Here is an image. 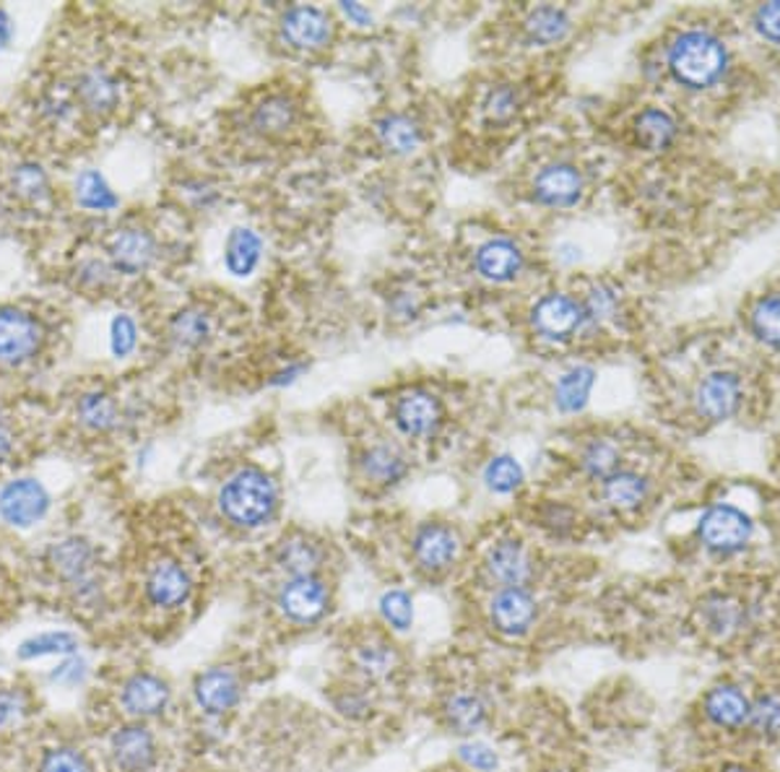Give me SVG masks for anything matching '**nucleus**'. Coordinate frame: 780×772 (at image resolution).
<instances>
[{
    "label": "nucleus",
    "instance_id": "1",
    "mask_svg": "<svg viewBox=\"0 0 780 772\" xmlns=\"http://www.w3.org/2000/svg\"><path fill=\"white\" fill-rule=\"evenodd\" d=\"M279 492L268 473L257 469L237 471L219 492V507L229 523L240 528H257L274 515Z\"/></svg>",
    "mask_w": 780,
    "mask_h": 772
},
{
    "label": "nucleus",
    "instance_id": "2",
    "mask_svg": "<svg viewBox=\"0 0 780 772\" xmlns=\"http://www.w3.org/2000/svg\"><path fill=\"white\" fill-rule=\"evenodd\" d=\"M725 47L708 32H684L669 47V68L689 89H708L725 71Z\"/></svg>",
    "mask_w": 780,
    "mask_h": 772
},
{
    "label": "nucleus",
    "instance_id": "3",
    "mask_svg": "<svg viewBox=\"0 0 780 772\" xmlns=\"http://www.w3.org/2000/svg\"><path fill=\"white\" fill-rule=\"evenodd\" d=\"M45 343V328L22 307H0V364L22 367L39 354Z\"/></svg>",
    "mask_w": 780,
    "mask_h": 772
},
{
    "label": "nucleus",
    "instance_id": "4",
    "mask_svg": "<svg viewBox=\"0 0 780 772\" xmlns=\"http://www.w3.org/2000/svg\"><path fill=\"white\" fill-rule=\"evenodd\" d=\"M50 510V494L37 479H16L0 492V518L16 528H29Z\"/></svg>",
    "mask_w": 780,
    "mask_h": 772
},
{
    "label": "nucleus",
    "instance_id": "5",
    "mask_svg": "<svg viewBox=\"0 0 780 772\" xmlns=\"http://www.w3.org/2000/svg\"><path fill=\"white\" fill-rule=\"evenodd\" d=\"M700 539L713 552H739L752 539L749 515L731 505L710 507L700 520Z\"/></svg>",
    "mask_w": 780,
    "mask_h": 772
},
{
    "label": "nucleus",
    "instance_id": "6",
    "mask_svg": "<svg viewBox=\"0 0 780 772\" xmlns=\"http://www.w3.org/2000/svg\"><path fill=\"white\" fill-rule=\"evenodd\" d=\"M110 266L125 276L144 274L156 257V240L152 232L141 227H120L107 240Z\"/></svg>",
    "mask_w": 780,
    "mask_h": 772
},
{
    "label": "nucleus",
    "instance_id": "7",
    "mask_svg": "<svg viewBox=\"0 0 780 772\" xmlns=\"http://www.w3.org/2000/svg\"><path fill=\"white\" fill-rule=\"evenodd\" d=\"M281 34L297 50H321L334 37V24L321 9L295 5L281 16Z\"/></svg>",
    "mask_w": 780,
    "mask_h": 772
},
{
    "label": "nucleus",
    "instance_id": "8",
    "mask_svg": "<svg viewBox=\"0 0 780 772\" xmlns=\"http://www.w3.org/2000/svg\"><path fill=\"white\" fill-rule=\"evenodd\" d=\"M279 608L291 622L310 625V622L321 619L325 608H328V591L312 575H308V578H291L284 582L279 591Z\"/></svg>",
    "mask_w": 780,
    "mask_h": 772
},
{
    "label": "nucleus",
    "instance_id": "9",
    "mask_svg": "<svg viewBox=\"0 0 780 772\" xmlns=\"http://www.w3.org/2000/svg\"><path fill=\"white\" fill-rule=\"evenodd\" d=\"M533 328L547 338H569L586 323L583 302L567 294H547L536 302L531 313Z\"/></svg>",
    "mask_w": 780,
    "mask_h": 772
},
{
    "label": "nucleus",
    "instance_id": "10",
    "mask_svg": "<svg viewBox=\"0 0 780 772\" xmlns=\"http://www.w3.org/2000/svg\"><path fill=\"white\" fill-rule=\"evenodd\" d=\"M695 403L697 411L710 422H723V419L734 417L742 403V383L734 372H713L697 385Z\"/></svg>",
    "mask_w": 780,
    "mask_h": 772
},
{
    "label": "nucleus",
    "instance_id": "11",
    "mask_svg": "<svg viewBox=\"0 0 780 772\" xmlns=\"http://www.w3.org/2000/svg\"><path fill=\"white\" fill-rule=\"evenodd\" d=\"M490 616L497 632L511 635V638H515V635H524L531 629L536 619L533 595L520 586L500 588L492 599Z\"/></svg>",
    "mask_w": 780,
    "mask_h": 772
},
{
    "label": "nucleus",
    "instance_id": "12",
    "mask_svg": "<svg viewBox=\"0 0 780 772\" xmlns=\"http://www.w3.org/2000/svg\"><path fill=\"white\" fill-rule=\"evenodd\" d=\"M440 422H443V406L432 393L411 390L396 403V424L404 435L430 437L437 432Z\"/></svg>",
    "mask_w": 780,
    "mask_h": 772
},
{
    "label": "nucleus",
    "instance_id": "13",
    "mask_svg": "<svg viewBox=\"0 0 780 772\" xmlns=\"http://www.w3.org/2000/svg\"><path fill=\"white\" fill-rule=\"evenodd\" d=\"M190 593H193V580H190L185 567L178 565V562L161 559L156 562L154 570L148 572L146 595L154 606H182L190 599Z\"/></svg>",
    "mask_w": 780,
    "mask_h": 772
},
{
    "label": "nucleus",
    "instance_id": "14",
    "mask_svg": "<svg viewBox=\"0 0 780 772\" xmlns=\"http://www.w3.org/2000/svg\"><path fill=\"white\" fill-rule=\"evenodd\" d=\"M115 768L123 772H146L156 760L154 736L144 726H123L110 741Z\"/></svg>",
    "mask_w": 780,
    "mask_h": 772
},
{
    "label": "nucleus",
    "instance_id": "15",
    "mask_svg": "<svg viewBox=\"0 0 780 772\" xmlns=\"http://www.w3.org/2000/svg\"><path fill=\"white\" fill-rule=\"evenodd\" d=\"M583 193V174L573 165H549L536 174L533 195L544 206H573Z\"/></svg>",
    "mask_w": 780,
    "mask_h": 772
},
{
    "label": "nucleus",
    "instance_id": "16",
    "mask_svg": "<svg viewBox=\"0 0 780 772\" xmlns=\"http://www.w3.org/2000/svg\"><path fill=\"white\" fill-rule=\"evenodd\" d=\"M413 557L424 570H445L458 557V536L447 526L427 523L413 536Z\"/></svg>",
    "mask_w": 780,
    "mask_h": 772
},
{
    "label": "nucleus",
    "instance_id": "17",
    "mask_svg": "<svg viewBox=\"0 0 780 772\" xmlns=\"http://www.w3.org/2000/svg\"><path fill=\"white\" fill-rule=\"evenodd\" d=\"M193 695L203 713L224 715L240 702V681L227 668H212L195 679Z\"/></svg>",
    "mask_w": 780,
    "mask_h": 772
},
{
    "label": "nucleus",
    "instance_id": "18",
    "mask_svg": "<svg viewBox=\"0 0 780 772\" xmlns=\"http://www.w3.org/2000/svg\"><path fill=\"white\" fill-rule=\"evenodd\" d=\"M484 567L490 578L500 582V588H524V582L531 578V559H528L524 544L513 539L494 544L487 554Z\"/></svg>",
    "mask_w": 780,
    "mask_h": 772
},
{
    "label": "nucleus",
    "instance_id": "19",
    "mask_svg": "<svg viewBox=\"0 0 780 772\" xmlns=\"http://www.w3.org/2000/svg\"><path fill=\"white\" fill-rule=\"evenodd\" d=\"M477 270L484 276L487 281L505 284L518 279L524 270L526 257L520 253V248L511 240H490L477 250Z\"/></svg>",
    "mask_w": 780,
    "mask_h": 772
},
{
    "label": "nucleus",
    "instance_id": "20",
    "mask_svg": "<svg viewBox=\"0 0 780 772\" xmlns=\"http://www.w3.org/2000/svg\"><path fill=\"white\" fill-rule=\"evenodd\" d=\"M120 700L131 715L152 717L165 713V708L169 705V687L167 681H161L154 674H135L125 681Z\"/></svg>",
    "mask_w": 780,
    "mask_h": 772
},
{
    "label": "nucleus",
    "instance_id": "21",
    "mask_svg": "<svg viewBox=\"0 0 780 772\" xmlns=\"http://www.w3.org/2000/svg\"><path fill=\"white\" fill-rule=\"evenodd\" d=\"M73 94H76V101L86 112L107 114L118 107L120 84L105 68H89L79 76Z\"/></svg>",
    "mask_w": 780,
    "mask_h": 772
},
{
    "label": "nucleus",
    "instance_id": "22",
    "mask_svg": "<svg viewBox=\"0 0 780 772\" xmlns=\"http://www.w3.org/2000/svg\"><path fill=\"white\" fill-rule=\"evenodd\" d=\"M50 565L73 586H86L94 570V548L84 539H65L50 548Z\"/></svg>",
    "mask_w": 780,
    "mask_h": 772
},
{
    "label": "nucleus",
    "instance_id": "23",
    "mask_svg": "<svg viewBox=\"0 0 780 772\" xmlns=\"http://www.w3.org/2000/svg\"><path fill=\"white\" fill-rule=\"evenodd\" d=\"M263 255V242L257 232L248 227H237L229 232L227 245H224V266L237 279H245V276L253 274L261 263Z\"/></svg>",
    "mask_w": 780,
    "mask_h": 772
},
{
    "label": "nucleus",
    "instance_id": "24",
    "mask_svg": "<svg viewBox=\"0 0 780 772\" xmlns=\"http://www.w3.org/2000/svg\"><path fill=\"white\" fill-rule=\"evenodd\" d=\"M752 702L731 684H721L705 700V713L721 728H739L749 721Z\"/></svg>",
    "mask_w": 780,
    "mask_h": 772
},
{
    "label": "nucleus",
    "instance_id": "25",
    "mask_svg": "<svg viewBox=\"0 0 780 772\" xmlns=\"http://www.w3.org/2000/svg\"><path fill=\"white\" fill-rule=\"evenodd\" d=\"M375 133L388 152L393 154H411L422 144V128L409 114H385L377 120Z\"/></svg>",
    "mask_w": 780,
    "mask_h": 772
},
{
    "label": "nucleus",
    "instance_id": "26",
    "mask_svg": "<svg viewBox=\"0 0 780 772\" xmlns=\"http://www.w3.org/2000/svg\"><path fill=\"white\" fill-rule=\"evenodd\" d=\"M79 422L94 432H107L120 422V409L115 398L105 390H89L79 398Z\"/></svg>",
    "mask_w": 780,
    "mask_h": 772
},
{
    "label": "nucleus",
    "instance_id": "27",
    "mask_svg": "<svg viewBox=\"0 0 780 772\" xmlns=\"http://www.w3.org/2000/svg\"><path fill=\"white\" fill-rule=\"evenodd\" d=\"M593 383H596V372L591 367L569 370L560 377L557 388H554V401H557L562 411L575 414V411H580L583 406L588 403V396H591Z\"/></svg>",
    "mask_w": 780,
    "mask_h": 772
},
{
    "label": "nucleus",
    "instance_id": "28",
    "mask_svg": "<svg viewBox=\"0 0 780 772\" xmlns=\"http://www.w3.org/2000/svg\"><path fill=\"white\" fill-rule=\"evenodd\" d=\"M526 34L528 39L536 45H554L560 39H565V34L569 32V19L562 9H554V5H541V9H533L526 19Z\"/></svg>",
    "mask_w": 780,
    "mask_h": 772
},
{
    "label": "nucleus",
    "instance_id": "29",
    "mask_svg": "<svg viewBox=\"0 0 780 772\" xmlns=\"http://www.w3.org/2000/svg\"><path fill=\"white\" fill-rule=\"evenodd\" d=\"M169 336H172V341L180 349H199L212 336V317L199 307L180 310L172 317V325H169Z\"/></svg>",
    "mask_w": 780,
    "mask_h": 772
},
{
    "label": "nucleus",
    "instance_id": "30",
    "mask_svg": "<svg viewBox=\"0 0 780 772\" xmlns=\"http://www.w3.org/2000/svg\"><path fill=\"white\" fill-rule=\"evenodd\" d=\"M603 497L609 499V505L629 510L648 497V479L633 471H616L603 479Z\"/></svg>",
    "mask_w": 780,
    "mask_h": 772
},
{
    "label": "nucleus",
    "instance_id": "31",
    "mask_svg": "<svg viewBox=\"0 0 780 772\" xmlns=\"http://www.w3.org/2000/svg\"><path fill=\"white\" fill-rule=\"evenodd\" d=\"M637 141L648 148V152H661L667 148L676 135V123L671 120L669 112L648 107L646 112H640V118L635 120Z\"/></svg>",
    "mask_w": 780,
    "mask_h": 772
},
{
    "label": "nucleus",
    "instance_id": "32",
    "mask_svg": "<svg viewBox=\"0 0 780 772\" xmlns=\"http://www.w3.org/2000/svg\"><path fill=\"white\" fill-rule=\"evenodd\" d=\"M11 191L24 203L39 206V203L50 198V180H47V172L39 165L22 161V165L13 167L11 172Z\"/></svg>",
    "mask_w": 780,
    "mask_h": 772
},
{
    "label": "nucleus",
    "instance_id": "33",
    "mask_svg": "<svg viewBox=\"0 0 780 772\" xmlns=\"http://www.w3.org/2000/svg\"><path fill=\"white\" fill-rule=\"evenodd\" d=\"M295 118H297L295 101L284 97V94H274V97H266L255 107L253 125L261 133H284L287 128H291V123H295Z\"/></svg>",
    "mask_w": 780,
    "mask_h": 772
},
{
    "label": "nucleus",
    "instance_id": "34",
    "mask_svg": "<svg viewBox=\"0 0 780 772\" xmlns=\"http://www.w3.org/2000/svg\"><path fill=\"white\" fill-rule=\"evenodd\" d=\"M445 717L456 734H473L487 721V705L477 695H456L447 700Z\"/></svg>",
    "mask_w": 780,
    "mask_h": 772
},
{
    "label": "nucleus",
    "instance_id": "35",
    "mask_svg": "<svg viewBox=\"0 0 780 772\" xmlns=\"http://www.w3.org/2000/svg\"><path fill=\"white\" fill-rule=\"evenodd\" d=\"M76 201L89 212H112L120 198L97 169H86L76 180Z\"/></svg>",
    "mask_w": 780,
    "mask_h": 772
},
{
    "label": "nucleus",
    "instance_id": "36",
    "mask_svg": "<svg viewBox=\"0 0 780 772\" xmlns=\"http://www.w3.org/2000/svg\"><path fill=\"white\" fill-rule=\"evenodd\" d=\"M279 565L291 578H308L321 565V552L308 539H287L279 548Z\"/></svg>",
    "mask_w": 780,
    "mask_h": 772
},
{
    "label": "nucleus",
    "instance_id": "37",
    "mask_svg": "<svg viewBox=\"0 0 780 772\" xmlns=\"http://www.w3.org/2000/svg\"><path fill=\"white\" fill-rule=\"evenodd\" d=\"M364 473L370 479H375L377 484H393L406 473V458L396 448H388V445H377L372 448L362 460Z\"/></svg>",
    "mask_w": 780,
    "mask_h": 772
},
{
    "label": "nucleus",
    "instance_id": "38",
    "mask_svg": "<svg viewBox=\"0 0 780 772\" xmlns=\"http://www.w3.org/2000/svg\"><path fill=\"white\" fill-rule=\"evenodd\" d=\"M79 650V640L71 632H43L37 638L22 642L19 659H45V655H73Z\"/></svg>",
    "mask_w": 780,
    "mask_h": 772
},
{
    "label": "nucleus",
    "instance_id": "39",
    "mask_svg": "<svg viewBox=\"0 0 780 772\" xmlns=\"http://www.w3.org/2000/svg\"><path fill=\"white\" fill-rule=\"evenodd\" d=\"M752 330L759 341L780 349V297H763L752 310Z\"/></svg>",
    "mask_w": 780,
    "mask_h": 772
},
{
    "label": "nucleus",
    "instance_id": "40",
    "mask_svg": "<svg viewBox=\"0 0 780 772\" xmlns=\"http://www.w3.org/2000/svg\"><path fill=\"white\" fill-rule=\"evenodd\" d=\"M484 482L492 492L511 494L524 484V469H520V463L513 456H497L487 463Z\"/></svg>",
    "mask_w": 780,
    "mask_h": 772
},
{
    "label": "nucleus",
    "instance_id": "41",
    "mask_svg": "<svg viewBox=\"0 0 780 772\" xmlns=\"http://www.w3.org/2000/svg\"><path fill=\"white\" fill-rule=\"evenodd\" d=\"M620 466V450L607 439H593L586 450H583V471L593 479H609L616 473Z\"/></svg>",
    "mask_w": 780,
    "mask_h": 772
},
{
    "label": "nucleus",
    "instance_id": "42",
    "mask_svg": "<svg viewBox=\"0 0 780 772\" xmlns=\"http://www.w3.org/2000/svg\"><path fill=\"white\" fill-rule=\"evenodd\" d=\"M752 728L763 736H780V697L763 695L749 705Z\"/></svg>",
    "mask_w": 780,
    "mask_h": 772
},
{
    "label": "nucleus",
    "instance_id": "43",
    "mask_svg": "<svg viewBox=\"0 0 780 772\" xmlns=\"http://www.w3.org/2000/svg\"><path fill=\"white\" fill-rule=\"evenodd\" d=\"M380 614L393 629L404 632L413 625V601L406 591H388L380 599Z\"/></svg>",
    "mask_w": 780,
    "mask_h": 772
},
{
    "label": "nucleus",
    "instance_id": "44",
    "mask_svg": "<svg viewBox=\"0 0 780 772\" xmlns=\"http://www.w3.org/2000/svg\"><path fill=\"white\" fill-rule=\"evenodd\" d=\"M139 343V328L131 315H118L110 325V347L115 357H128Z\"/></svg>",
    "mask_w": 780,
    "mask_h": 772
},
{
    "label": "nucleus",
    "instance_id": "45",
    "mask_svg": "<svg viewBox=\"0 0 780 772\" xmlns=\"http://www.w3.org/2000/svg\"><path fill=\"white\" fill-rule=\"evenodd\" d=\"M39 772H89V764H86L81 751L60 747V749L47 751Z\"/></svg>",
    "mask_w": 780,
    "mask_h": 772
},
{
    "label": "nucleus",
    "instance_id": "46",
    "mask_svg": "<svg viewBox=\"0 0 780 772\" xmlns=\"http://www.w3.org/2000/svg\"><path fill=\"white\" fill-rule=\"evenodd\" d=\"M458 755H460V760L468 764V768H473L479 772H492L500 762L497 755H494V749L487 747V744H481V741L464 744V747L458 749Z\"/></svg>",
    "mask_w": 780,
    "mask_h": 772
},
{
    "label": "nucleus",
    "instance_id": "47",
    "mask_svg": "<svg viewBox=\"0 0 780 772\" xmlns=\"http://www.w3.org/2000/svg\"><path fill=\"white\" fill-rule=\"evenodd\" d=\"M484 107L492 120H507L515 112V107H518V97H515L511 86H497V89L490 92Z\"/></svg>",
    "mask_w": 780,
    "mask_h": 772
},
{
    "label": "nucleus",
    "instance_id": "48",
    "mask_svg": "<svg viewBox=\"0 0 780 772\" xmlns=\"http://www.w3.org/2000/svg\"><path fill=\"white\" fill-rule=\"evenodd\" d=\"M612 310H614V291L603 287L593 289L591 294H588V300L583 302V313H586V321L591 323H599L603 317H609L612 315Z\"/></svg>",
    "mask_w": 780,
    "mask_h": 772
},
{
    "label": "nucleus",
    "instance_id": "49",
    "mask_svg": "<svg viewBox=\"0 0 780 772\" xmlns=\"http://www.w3.org/2000/svg\"><path fill=\"white\" fill-rule=\"evenodd\" d=\"M755 26L768 43L780 45V3L759 5L755 13Z\"/></svg>",
    "mask_w": 780,
    "mask_h": 772
},
{
    "label": "nucleus",
    "instance_id": "50",
    "mask_svg": "<svg viewBox=\"0 0 780 772\" xmlns=\"http://www.w3.org/2000/svg\"><path fill=\"white\" fill-rule=\"evenodd\" d=\"M112 266H107L105 261H84L76 270L79 284L81 287H89V289H101L107 281H110L112 276Z\"/></svg>",
    "mask_w": 780,
    "mask_h": 772
},
{
    "label": "nucleus",
    "instance_id": "51",
    "mask_svg": "<svg viewBox=\"0 0 780 772\" xmlns=\"http://www.w3.org/2000/svg\"><path fill=\"white\" fill-rule=\"evenodd\" d=\"M24 717V697L11 689H0V728H9Z\"/></svg>",
    "mask_w": 780,
    "mask_h": 772
},
{
    "label": "nucleus",
    "instance_id": "52",
    "mask_svg": "<svg viewBox=\"0 0 780 772\" xmlns=\"http://www.w3.org/2000/svg\"><path fill=\"white\" fill-rule=\"evenodd\" d=\"M708 614H710V619H708L710 627H718V629L734 627L739 619L736 604H731V601H725V599L713 601V604L708 606Z\"/></svg>",
    "mask_w": 780,
    "mask_h": 772
},
{
    "label": "nucleus",
    "instance_id": "53",
    "mask_svg": "<svg viewBox=\"0 0 780 772\" xmlns=\"http://www.w3.org/2000/svg\"><path fill=\"white\" fill-rule=\"evenodd\" d=\"M43 105H45V107H43L45 114H50L52 120H63L65 114L71 112L73 101L68 99V94H63V92H50V94H47V97H45Z\"/></svg>",
    "mask_w": 780,
    "mask_h": 772
},
{
    "label": "nucleus",
    "instance_id": "54",
    "mask_svg": "<svg viewBox=\"0 0 780 772\" xmlns=\"http://www.w3.org/2000/svg\"><path fill=\"white\" fill-rule=\"evenodd\" d=\"M81 676H84V663L79 659H68L63 666L58 668L56 674H52V679L56 681H68V684H76Z\"/></svg>",
    "mask_w": 780,
    "mask_h": 772
},
{
    "label": "nucleus",
    "instance_id": "55",
    "mask_svg": "<svg viewBox=\"0 0 780 772\" xmlns=\"http://www.w3.org/2000/svg\"><path fill=\"white\" fill-rule=\"evenodd\" d=\"M341 11L351 19L357 26H370L372 24V13L359 3H341Z\"/></svg>",
    "mask_w": 780,
    "mask_h": 772
},
{
    "label": "nucleus",
    "instance_id": "56",
    "mask_svg": "<svg viewBox=\"0 0 780 772\" xmlns=\"http://www.w3.org/2000/svg\"><path fill=\"white\" fill-rule=\"evenodd\" d=\"M13 453V432L5 422H0V463Z\"/></svg>",
    "mask_w": 780,
    "mask_h": 772
},
{
    "label": "nucleus",
    "instance_id": "57",
    "mask_svg": "<svg viewBox=\"0 0 780 772\" xmlns=\"http://www.w3.org/2000/svg\"><path fill=\"white\" fill-rule=\"evenodd\" d=\"M11 37H13V26H11L9 13L0 11V50L11 43Z\"/></svg>",
    "mask_w": 780,
    "mask_h": 772
}]
</instances>
